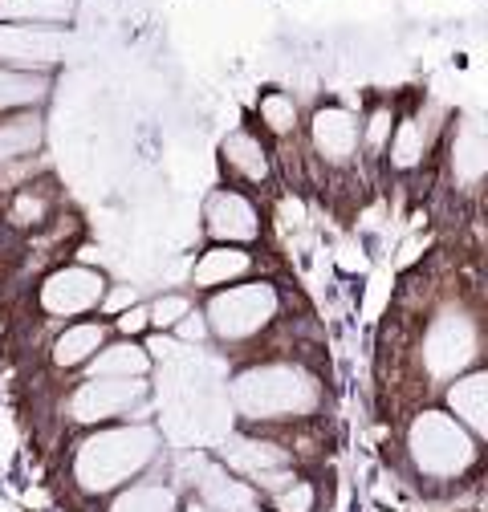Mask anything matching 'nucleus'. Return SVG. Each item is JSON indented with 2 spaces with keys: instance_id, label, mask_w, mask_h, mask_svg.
Here are the masks:
<instances>
[{
  "instance_id": "nucleus-18",
  "label": "nucleus",
  "mask_w": 488,
  "mask_h": 512,
  "mask_svg": "<svg viewBox=\"0 0 488 512\" xmlns=\"http://www.w3.org/2000/svg\"><path fill=\"white\" fill-rule=\"evenodd\" d=\"M86 366H90V378H143L151 366V354L147 346H135V342H114V346H102Z\"/></svg>"
},
{
  "instance_id": "nucleus-12",
  "label": "nucleus",
  "mask_w": 488,
  "mask_h": 512,
  "mask_svg": "<svg viewBox=\"0 0 488 512\" xmlns=\"http://www.w3.org/2000/svg\"><path fill=\"white\" fill-rule=\"evenodd\" d=\"M196 488L204 496V508H212V512H257V488L244 480H232L224 468L204 464Z\"/></svg>"
},
{
  "instance_id": "nucleus-27",
  "label": "nucleus",
  "mask_w": 488,
  "mask_h": 512,
  "mask_svg": "<svg viewBox=\"0 0 488 512\" xmlns=\"http://www.w3.org/2000/svg\"><path fill=\"white\" fill-rule=\"evenodd\" d=\"M391 131H395L391 110H375L371 122H366V147H371V151H383V147L391 143Z\"/></svg>"
},
{
  "instance_id": "nucleus-2",
  "label": "nucleus",
  "mask_w": 488,
  "mask_h": 512,
  "mask_svg": "<svg viewBox=\"0 0 488 512\" xmlns=\"http://www.w3.org/2000/svg\"><path fill=\"white\" fill-rule=\"evenodd\" d=\"M232 403L244 419H301L322 403V387L301 366L265 362L232 378Z\"/></svg>"
},
{
  "instance_id": "nucleus-8",
  "label": "nucleus",
  "mask_w": 488,
  "mask_h": 512,
  "mask_svg": "<svg viewBox=\"0 0 488 512\" xmlns=\"http://www.w3.org/2000/svg\"><path fill=\"white\" fill-rule=\"evenodd\" d=\"M66 57V37L57 29H29V25H0V66L45 74Z\"/></svg>"
},
{
  "instance_id": "nucleus-33",
  "label": "nucleus",
  "mask_w": 488,
  "mask_h": 512,
  "mask_svg": "<svg viewBox=\"0 0 488 512\" xmlns=\"http://www.w3.org/2000/svg\"><path fill=\"white\" fill-rule=\"evenodd\" d=\"M188 512H212V508H204V504H192V508H188Z\"/></svg>"
},
{
  "instance_id": "nucleus-7",
  "label": "nucleus",
  "mask_w": 488,
  "mask_h": 512,
  "mask_svg": "<svg viewBox=\"0 0 488 512\" xmlns=\"http://www.w3.org/2000/svg\"><path fill=\"white\" fill-rule=\"evenodd\" d=\"M106 297V277L98 269H86V265H66L45 277L41 285V309L49 317H78V313H90L98 309Z\"/></svg>"
},
{
  "instance_id": "nucleus-25",
  "label": "nucleus",
  "mask_w": 488,
  "mask_h": 512,
  "mask_svg": "<svg viewBox=\"0 0 488 512\" xmlns=\"http://www.w3.org/2000/svg\"><path fill=\"white\" fill-rule=\"evenodd\" d=\"M188 313H192V301H188V297H183V293H163V297L147 309V322L159 326V330H175Z\"/></svg>"
},
{
  "instance_id": "nucleus-21",
  "label": "nucleus",
  "mask_w": 488,
  "mask_h": 512,
  "mask_svg": "<svg viewBox=\"0 0 488 512\" xmlns=\"http://www.w3.org/2000/svg\"><path fill=\"white\" fill-rule=\"evenodd\" d=\"M45 139V122L41 114H17L9 122H0V163H13V159H25L41 147Z\"/></svg>"
},
{
  "instance_id": "nucleus-30",
  "label": "nucleus",
  "mask_w": 488,
  "mask_h": 512,
  "mask_svg": "<svg viewBox=\"0 0 488 512\" xmlns=\"http://www.w3.org/2000/svg\"><path fill=\"white\" fill-rule=\"evenodd\" d=\"M13 447H17L13 423H9V419H0V472H5V468H9V460H13Z\"/></svg>"
},
{
  "instance_id": "nucleus-23",
  "label": "nucleus",
  "mask_w": 488,
  "mask_h": 512,
  "mask_svg": "<svg viewBox=\"0 0 488 512\" xmlns=\"http://www.w3.org/2000/svg\"><path fill=\"white\" fill-rule=\"evenodd\" d=\"M171 508H175V496L163 484H139L110 504V512H171Z\"/></svg>"
},
{
  "instance_id": "nucleus-24",
  "label": "nucleus",
  "mask_w": 488,
  "mask_h": 512,
  "mask_svg": "<svg viewBox=\"0 0 488 512\" xmlns=\"http://www.w3.org/2000/svg\"><path fill=\"white\" fill-rule=\"evenodd\" d=\"M261 118H265V126L273 135H289L293 126H297V106H293V98L289 94H265L261 98Z\"/></svg>"
},
{
  "instance_id": "nucleus-15",
  "label": "nucleus",
  "mask_w": 488,
  "mask_h": 512,
  "mask_svg": "<svg viewBox=\"0 0 488 512\" xmlns=\"http://www.w3.org/2000/svg\"><path fill=\"white\" fill-rule=\"evenodd\" d=\"M74 17V0H0V21L29 29H61Z\"/></svg>"
},
{
  "instance_id": "nucleus-4",
  "label": "nucleus",
  "mask_w": 488,
  "mask_h": 512,
  "mask_svg": "<svg viewBox=\"0 0 488 512\" xmlns=\"http://www.w3.org/2000/svg\"><path fill=\"white\" fill-rule=\"evenodd\" d=\"M281 309V297L269 281H249V285H236L224 289L208 301L204 309V322L208 334H216L220 342H244V338H257Z\"/></svg>"
},
{
  "instance_id": "nucleus-17",
  "label": "nucleus",
  "mask_w": 488,
  "mask_h": 512,
  "mask_svg": "<svg viewBox=\"0 0 488 512\" xmlns=\"http://www.w3.org/2000/svg\"><path fill=\"white\" fill-rule=\"evenodd\" d=\"M106 346V326L102 322H78V326H66L53 342V366H86L98 350Z\"/></svg>"
},
{
  "instance_id": "nucleus-10",
  "label": "nucleus",
  "mask_w": 488,
  "mask_h": 512,
  "mask_svg": "<svg viewBox=\"0 0 488 512\" xmlns=\"http://www.w3.org/2000/svg\"><path fill=\"white\" fill-rule=\"evenodd\" d=\"M310 139H314V151L322 155V163L346 167L358 151V122L342 106H322L310 122Z\"/></svg>"
},
{
  "instance_id": "nucleus-19",
  "label": "nucleus",
  "mask_w": 488,
  "mask_h": 512,
  "mask_svg": "<svg viewBox=\"0 0 488 512\" xmlns=\"http://www.w3.org/2000/svg\"><path fill=\"white\" fill-rule=\"evenodd\" d=\"M484 167H488L484 131H480V122H464L460 131H456V143H452V171L464 183H480L484 179Z\"/></svg>"
},
{
  "instance_id": "nucleus-20",
  "label": "nucleus",
  "mask_w": 488,
  "mask_h": 512,
  "mask_svg": "<svg viewBox=\"0 0 488 512\" xmlns=\"http://www.w3.org/2000/svg\"><path fill=\"white\" fill-rule=\"evenodd\" d=\"M45 94H49V78L45 74L0 66V110H33V106L45 102Z\"/></svg>"
},
{
  "instance_id": "nucleus-6",
  "label": "nucleus",
  "mask_w": 488,
  "mask_h": 512,
  "mask_svg": "<svg viewBox=\"0 0 488 512\" xmlns=\"http://www.w3.org/2000/svg\"><path fill=\"white\" fill-rule=\"evenodd\" d=\"M147 403L143 378H90L70 395V419L74 423H106L118 415H131Z\"/></svg>"
},
{
  "instance_id": "nucleus-3",
  "label": "nucleus",
  "mask_w": 488,
  "mask_h": 512,
  "mask_svg": "<svg viewBox=\"0 0 488 512\" xmlns=\"http://www.w3.org/2000/svg\"><path fill=\"white\" fill-rule=\"evenodd\" d=\"M407 452L419 476L456 480L476 464V439L444 411H419L407 427Z\"/></svg>"
},
{
  "instance_id": "nucleus-13",
  "label": "nucleus",
  "mask_w": 488,
  "mask_h": 512,
  "mask_svg": "<svg viewBox=\"0 0 488 512\" xmlns=\"http://www.w3.org/2000/svg\"><path fill=\"white\" fill-rule=\"evenodd\" d=\"M224 460H228V468L253 476V480H261V476H269V472H281V468L289 464V456L281 452L277 443L244 439V435H232V439L224 443Z\"/></svg>"
},
{
  "instance_id": "nucleus-31",
  "label": "nucleus",
  "mask_w": 488,
  "mask_h": 512,
  "mask_svg": "<svg viewBox=\"0 0 488 512\" xmlns=\"http://www.w3.org/2000/svg\"><path fill=\"white\" fill-rule=\"evenodd\" d=\"M143 326H147V309H139V305H131L127 313L118 317V330H122V334H139Z\"/></svg>"
},
{
  "instance_id": "nucleus-22",
  "label": "nucleus",
  "mask_w": 488,
  "mask_h": 512,
  "mask_svg": "<svg viewBox=\"0 0 488 512\" xmlns=\"http://www.w3.org/2000/svg\"><path fill=\"white\" fill-rule=\"evenodd\" d=\"M423 151H427V135H423V122L419 118H407L391 131V163L395 167H415L423 163Z\"/></svg>"
},
{
  "instance_id": "nucleus-29",
  "label": "nucleus",
  "mask_w": 488,
  "mask_h": 512,
  "mask_svg": "<svg viewBox=\"0 0 488 512\" xmlns=\"http://www.w3.org/2000/svg\"><path fill=\"white\" fill-rule=\"evenodd\" d=\"M183 338H188V342H204L208 338V322H204V317L200 313H188V317H183V322L175 326Z\"/></svg>"
},
{
  "instance_id": "nucleus-9",
  "label": "nucleus",
  "mask_w": 488,
  "mask_h": 512,
  "mask_svg": "<svg viewBox=\"0 0 488 512\" xmlns=\"http://www.w3.org/2000/svg\"><path fill=\"white\" fill-rule=\"evenodd\" d=\"M204 228L216 244H249L261 236V212L253 208V200H244L240 191H212L204 204Z\"/></svg>"
},
{
  "instance_id": "nucleus-14",
  "label": "nucleus",
  "mask_w": 488,
  "mask_h": 512,
  "mask_svg": "<svg viewBox=\"0 0 488 512\" xmlns=\"http://www.w3.org/2000/svg\"><path fill=\"white\" fill-rule=\"evenodd\" d=\"M249 269H253V256L244 252V248H236V244H216V248H208V252L200 256V265H196V273H192V285H196V289L232 285V281H240Z\"/></svg>"
},
{
  "instance_id": "nucleus-28",
  "label": "nucleus",
  "mask_w": 488,
  "mask_h": 512,
  "mask_svg": "<svg viewBox=\"0 0 488 512\" xmlns=\"http://www.w3.org/2000/svg\"><path fill=\"white\" fill-rule=\"evenodd\" d=\"M49 212V204L41 196H33V191H21L17 204H13V224H41Z\"/></svg>"
},
{
  "instance_id": "nucleus-5",
  "label": "nucleus",
  "mask_w": 488,
  "mask_h": 512,
  "mask_svg": "<svg viewBox=\"0 0 488 512\" xmlns=\"http://www.w3.org/2000/svg\"><path fill=\"white\" fill-rule=\"evenodd\" d=\"M480 334L476 322L460 309H444L423 338V366L432 378H456L472 358H476Z\"/></svg>"
},
{
  "instance_id": "nucleus-32",
  "label": "nucleus",
  "mask_w": 488,
  "mask_h": 512,
  "mask_svg": "<svg viewBox=\"0 0 488 512\" xmlns=\"http://www.w3.org/2000/svg\"><path fill=\"white\" fill-rule=\"evenodd\" d=\"M122 305H135V289H114L106 297V309H122Z\"/></svg>"
},
{
  "instance_id": "nucleus-16",
  "label": "nucleus",
  "mask_w": 488,
  "mask_h": 512,
  "mask_svg": "<svg viewBox=\"0 0 488 512\" xmlns=\"http://www.w3.org/2000/svg\"><path fill=\"white\" fill-rule=\"evenodd\" d=\"M220 151H224V167H228L232 175L249 179V183H265V179H269V151H265V143H261L257 135L232 131Z\"/></svg>"
},
{
  "instance_id": "nucleus-1",
  "label": "nucleus",
  "mask_w": 488,
  "mask_h": 512,
  "mask_svg": "<svg viewBox=\"0 0 488 512\" xmlns=\"http://www.w3.org/2000/svg\"><path fill=\"white\" fill-rule=\"evenodd\" d=\"M159 452V431L147 423L135 427H110L90 435L78 456H74V480L82 492L102 496L114 492L118 484H127L131 476H139Z\"/></svg>"
},
{
  "instance_id": "nucleus-11",
  "label": "nucleus",
  "mask_w": 488,
  "mask_h": 512,
  "mask_svg": "<svg viewBox=\"0 0 488 512\" xmlns=\"http://www.w3.org/2000/svg\"><path fill=\"white\" fill-rule=\"evenodd\" d=\"M448 411L472 439L488 435V374L484 370L456 374V382L448 387Z\"/></svg>"
},
{
  "instance_id": "nucleus-26",
  "label": "nucleus",
  "mask_w": 488,
  "mask_h": 512,
  "mask_svg": "<svg viewBox=\"0 0 488 512\" xmlns=\"http://www.w3.org/2000/svg\"><path fill=\"white\" fill-rule=\"evenodd\" d=\"M277 512H314V488L305 480H293L277 492Z\"/></svg>"
}]
</instances>
